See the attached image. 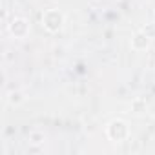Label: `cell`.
Masks as SVG:
<instances>
[{
	"label": "cell",
	"mask_w": 155,
	"mask_h": 155,
	"mask_svg": "<svg viewBox=\"0 0 155 155\" xmlns=\"http://www.w3.org/2000/svg\"><path fill=\"white\" fill-rule=\"evenodd\" d=\"M28 140H29V146H40L46 140V133L40 131V130H33V131H29Z\"/></svg>",
	"instance_id": "6"
},
{
	"label": "cell",
	"mask_w": 155,
	"mask_h": 155,
	"mask_svg": "<svg viewBox=\"0 0 155 155\" xmlns=\"http://www.w3.org/2000/svg\"><path fill=\"white\" fill-rule=\"evenodd\" d=\"M29 29H31L29 20L24 18V17H13L11 22L8 24V31H9V35H11L13 38H18V40L26 38V37L29 35Z\"/></svg>",
	"instance_id": "3"
},
{
	"label": "cell",
	"mask_w": 155,
	"mask_h": 155,
	"mask_svg": "<svg viewBox=\"0 0 155 155\" xmlns=\"http://www.w3.org/2000/svg\"><path fill=\"white\" fill-rule=\"evenodd\" d=\"M106 137L111 142H122L130 137V126L122 119H113L106 126Z\"/></svg>",
	"instance_id": "2"
},
{
	"label": "cell",
	"mask_w": 155,
	"mask_h": 155,
	"mask_svg": "<svg viewBox=\"0 0 155 155\" xmlns=\"http://www.w3.org/2000/svg\"><path fill=\"white\" fill-rule=\"evenodd\" d=\"M142 31H144V33H146V35H148L151 40H153V38H155V22H151V24H146V26L142 28Z\"/></svg>",
	"instance_id": "7"
},
{
	"label": "cell",
	"mask_w": 155,
	"mask_h": 155,
	"mask_svg": "<svg viewBox=\"0 0 155 155\" xmlns=\"http://www.w3.org/2000/svg\"><path fill=\"white\" fill-rule=\"evenodd\" d=\"M66 24V17L60 9H46L42 13V26L48 33H58Z\"/></svg>",
	"instance_id": "1"
},
{
	"label": "cell",
	"mask_w": 155,
	"mask_h": 155,
	"mask_svg": "<svg viewBox=\"0 0 155 155\" xmlns=\"http://www.w3.org/2000/svg\"><path fill=\"white\" fill-rule=\"evenodd\" d=\"M6 101H8L9 106L17 108V106H20V104L26 102V93H24L22 90H11V91L6 95Z\"/></svg>",
	"instance_id": "5"
},
{
	"label": "cell",
	"mask_w": 155,
	"mask_h": 155,
	"mask_svg": "<svg viewBox=\"0 0 155 155\" xmlns=\"http://www.w3.org/2000/svg\"><path fill=\"white\" fill-rule=\"evenodd\" d=\"M130 44H131V49L133 51H146L150 48V44H151V38L142 29H139V31H135L131 35V42Z\"/></svg>",
	"instance_id": "4"
}]
</instances>
